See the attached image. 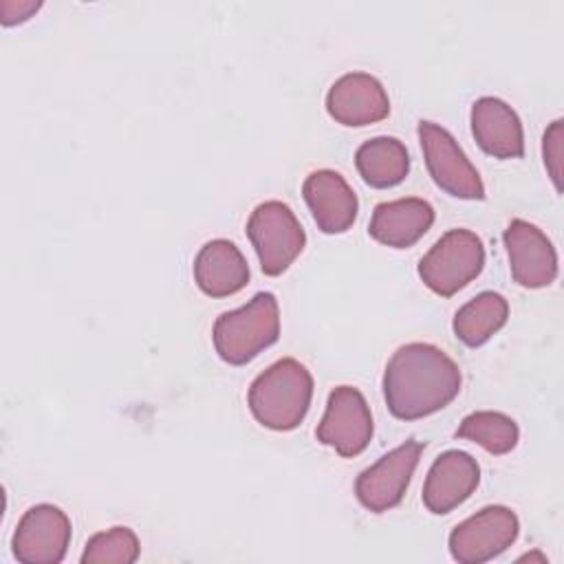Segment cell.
<instances>
[{"label": "cell", "mask_w": 564, "mask_h": 564, "mask_svg": "<svg viewBox=\"0 0 564 564\" xmlns=\"http://www.w3.org/2000/svg\"><path fill=\"white\" fill-rule=\"evenodd\" d=\"M458 364L438 346L410 341L399 346L383 370V399L392 416L416 421L443 410L460 392Z\"/></svg>", "instance_id": "obj_1"}, {"label": "cell", "mask_w": 564, "mask_h": 564, "mask_svg": "<svg viewBox=\"0 0 564 564\" xmlns=\"http://www.w3.org/2000/svg\"><path fill=\"white\" fill-rule=\"evenodd\" d=\"M313 377L304 364L293 357L278 359L260 372L247 394L256 421L275 432L295 430L311 405Z\"/></svg>", "instance_id": "obj_2"}, {"label": "cell", "mask_w": 564, "mask_h": 564, "mask_svg": "<svg viewBox=\"0 0 564 564\" xmlns=\"http://www.w3.org/2000/svg\"><path fill=\"white\" fill-rule=\"evenodd\" d=\"M280 308L271 291L256 293L245 306L220 313L212 328L218 357L231 366H242L278 341Z\"/></svg>", "instance_id": "obj_3"}, {"label": "cell", "mask_w": 564, "mask_h": 564, "mask_svg": "<svg viewBox=\"0 0 564 564\" xmlns=\"http://www.w3.org/2000/svg\"><path fill=\"white\" fill-rule=\"evenodd\" d=\"M485 267L480 236L469 229L445 231L419 262L423 284L436 295L449 297L467 286Z\"/></svg>", "instance_id": "obj_4"}, {"label": "cell", "mask_w": 564, "mask_h": 564, "mask_svg": "<svg viewBox=\"0 0 564 564\" xmlns=\"http://www.w3.org/2000/svg\"><path fill=\"white\" fill-rule=\"evenodd\" d=\"M247 236L267 275L284 273L306 245L297 216L282 200L260 203L247 220Z\"/></svg>", "instance_id": "obj_5"}, {"label": "cell", "mask_w": 564, "mask_h": 564, "mask_svg": "<svg viewBox=\"0 0 564 564\" xmlns=\"http://www.w3.org/2000/svg\"><path fill=\"white\" fill-rule=\"evenodd\" d=\"M518 533V516L509 507L489 505L452 529L449 555L460 564H482L505 553Z\"/></svg>", "instance_id": "obj_6"}, {"label": "cell", "mask_w": 564, "mask_h": 564, "mask_svg": "<svg viewBox=\"0 0 564 564\" xmlns=\"http://www.w3.org/2000/svg\"><path fill=\"white\" fill-rule=\"evenodd\" d=\"M419 141L427 172L443 192L463 200L485 198V185L478 170L471 165L456 139L443 126L421 121Z\"/></svg>", "instance_id": "obj_7"}, {"label": "cell", "mask_w": 564, "mask_h": 564, "mask_svg": "<svg viewBox=\"0 0 564 564\" xmlns=\"http://www.w3.org/2000/svg\"><path fill=\"white\" fill-rule=\"evenodd\" d=\"M315 436L344 458L361 454L372 438V414L364 394L352 386H337L328 394Z\"/></svg>", "instance_id": "obj_8"}, {"label": "cell", "mask_w": 564, "mask_h": 564, "mask_svg": "<svg viewBox=\"0 0 564 564\" xmlns=\"http://www.w3.org/2000/svg\"><path fill=\"white\" fill-rule=\"evenodd\" d=\"M421 452L423 443L405 441L366 467L355 480V496L361 507L372 513H383L397 507L405 496Z\"/></svg>", "instance_id": "obj_9"}, {"label": "cell", "mask_w": 564, "mask_h": 564, "mask_svg": "<svg viewBox=\"0 0 564 564\" xmlns=\"http://www.w3.org/2000/svg\"><path fill=\"white\" fill-rule=\"evenodd\" d=\"M70 544L68 516L48 502L33 505L20 518L11 546L18 562L59 564Z\"/></svg>", "instance_id": "obj_10"}, {"label": "cell", "mask_w": 564, "mask_h": 564, "mask_svg": "<svg viewBox=\"0 0 564 564\" xmlns=\"http://www.w3.org/2000/svg\"><path fill=\"white\" fill-rule=\"evenodd\" d=\"M502 242L509 256L513 280L524 289L549 286L557 278V253L546 234L522 218H513Z\"/></svg>", "instance_id": "obj_11"}, {"label": "cell", "mask_w": 564, "mask_h": 564, "mask_svg": "<svg viewBox=\"0 0 564 564\" xmlns=\"http://www.w3.org/2000/svg\"><path fill=\"white\" fill-rule=\"evenodd\" d=\"M328 115L350 128L377 123L388 117L390 99L383 84L370 73H346L326 93Z\"/></svg>", "instance_id": "obj_12"}, {"label": "cell", "mask_w": 564, "mask_h": 564, "mask_svg": "<svg viewBox=\"0 0 564 564\" xmlns=\"http://www.w3.org/2000/svg\"><path fill=\"white\" fill-rule=\"evenodd\" d=\"M480 482L478 460L463 449H447L432 463L425 485L423 505L441 516L463 505Z\"/></svg>", "instance_id": "obj_13"}, {"label": "cell", "mask_w": 564, "mask_h": 564, "mask_svg": "<svg viewBox=\"0 0 564 564\" xmlns=\"http://www.w3.org/2000/svg\"><path fill=\"white\" fill-rule=\"evenodd\" d=\"M302 196L324 234H344L352 227L359 209L357 194L335 170H315L302 183Z\"/></svg>", "instance_id": "obj_14"}, {"label": "cell", "mask_w": 564, "mask_h": 564, "mask_svg": "<svg viewBox=\"0 0 564 564\" xmlns=\"http://www.w3.org/2000/svg\"><path fill=\"white\" fill-rule=\"evenodd\" d=\"M471 132L482 152L496 159L524 154V132L518 112L500 97H480L471 106Z\"/></svg>", "instance_id": "obj_15"}, {"label": "cell", "mask_w": 564, "mask_h": 564, "mask_svg": "<svg viewBox=\"0 0 564 564\" xmlns=\"http://www.w3.org/2000/svg\"><path fill=\"white\" fill-rule=\"evenodd\" d=\"M434 223V207L416 196L379 203L370 216L368 234L388 247H412Z\"/></svg>", "instance_id": "obj_16"}, {"label": "cell", "mask_w": 564, "mask_h": 564, "mask_svg": "<svg viewBox=\"0 0 564 564\" xmlns=\"http://www.w3.org/2000/svg\"><path fill=\"white\" fill-rule=\"evenodd\" d=\"M194 280L205 295L227 297L249 282V264L231 240L216 238L205 242L196 253Z\"/></svg>", "instance_id": "obj_17"}, {"label": "cell", "mask_w": 564, "mask_h": 564, "mask_svg": "<svg viewBox=\"0 0 564 564\" xmlns=\"http://www.w3.org/2000/svg\"><path fill=\"white\" fill-rule=\"evenodd\" d=\"M359 176L377 189L399 185L410 172V154L397 137H372L355 152Z\"/></svg>", "instance_id": "obj_18"}, {"label": "cell", "mask_w": 564, "mask_h": 564, "mask_svg": "<svg viewBox=\"0 0 564 564\" xmlns=\"http://www.w3.org/2000/svg\"><path fill=\"white\" fill-rule=\"evenodd\" d=\"M509 317V304L505 295L496 291H482L463 304L452 322L454 335L469 348L482 346L498 333Z\"/></svg>", "instance_id": "obj_19"}, {"label": "cell", "mask_w": 564, "mask_h": 564, "mask_svg": "<svg viewBox=\"0 0 564 564\" xmlns=\"http://www.w3.org/2000/svg\"><path fill=\"white\" fill-rule=\"evenodd\" d=\"M456 436L467 438L489 454H507L518 445V423L494 410H478L463 419V423L456 430Z\"/></svg>", "instance_id": "obj_20"}, {"label": "cell", "mask_w": 564, "mask_h": 564, "mask_svg": "<svg viewBox=\"0 0 564 564\" xmlns=\"http://www.w3.org/2000/svg\"><path fill=\"white\" fill-rule=\"evenodd\" d=\"M139 538L130 527L95 533L82 553V564H132L139 560Z\"/></svg>", "instance_id": "obj_21"}, {"label": "cell", "mask_w": 564, "mask_h": 564, "mask_svg": "<svg viewBox=\"0 0 564 564\" xmlns=\"http://www.w3.org/2000/svg\"><path fill=\"white\" fill-rule=\"evenodd\" d=\"M562 145H564V121L555 119L542 137V159L544 167L555 185L557 192H562Z\"/></svg>", "instance_id": "obj_22"}, {"label": "cell", "mask_w": 564, "mask_h": 564, "mask_svg": "<svg viewBox=\"0 0 564 564\" xmlns=\"http://www.w3.org/2000/svg\"><path fill=\"white\" fill-rule=\"evenodd\" d=\"M42 7L40 0H0V22L4 26L29 20Z\"/></svg>", "instance_id": "obj_23"}, {"label": "cell", "mask_w": 564, "mask_h": 564, "mask_svg": "<svg viewBox=\"0 0 564 564\" xmlns=\"http://www.w3.org/2000/svg\"><path fill=\"white\" fill-rule=\"evenodd\" d=\"M522 560H540V562H546V557H544V555H540V553H529V555H522V557H520V562H522Z\"/></svg>", "instance_id": "obj_24"}]
</instances>
